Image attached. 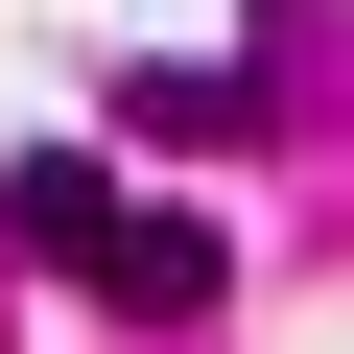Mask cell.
Masks as SVG:
<instances>
[{
    "mask_svg": "<svg viewBox=\"0 0 354 354\" xmlns=\"http://www.w3.org/2000/svg\"><path fill=\"white\" fill-rule=\"evenodd\" d=\"M0 236L71 260V283H95V307H142V330H189V307L236 283V236H213V213H142L95 142H24V165H0Z\"/></svg>",
    "mask_w": 354,
    "mask_h": 354,
    "instance_id": "6da1fadb",
    "label": "cell"
},
{
    "mask_svg": "<svg viewBox=\"0 0 354 354\" xmlns=\"http://www.w3.org/2000/svg\"><path fill=\"white\" fill-rule=\"evenodd\" d=\"M118 118H142V142H236V118H260V71H118Z\"/></svg>",
    "mask_w": 354,
    "mask_h": 354,
    "instance_id": "7a4b0ae2",
    "label": "cell"
}]
</instances>
